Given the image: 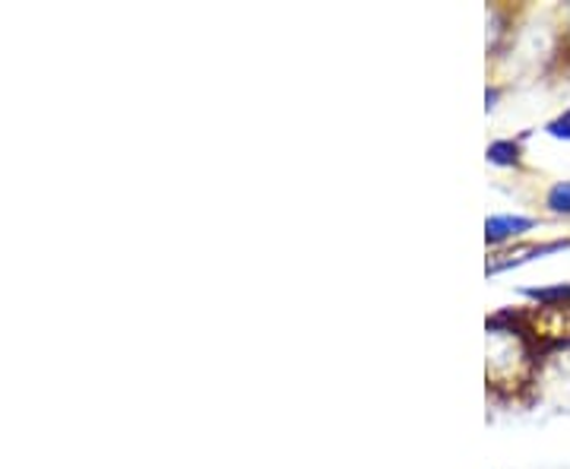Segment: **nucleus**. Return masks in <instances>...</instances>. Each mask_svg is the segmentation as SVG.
Here are the masks:
<instances>
[{"instance_id":"1","label":"nucleus","mask_w":570,"mask_h":469,"mask_svg":"<svg viewBox=\"0 0 570 469\" xmlns=\"http://www.w3.org/2000/svg\"><path fill=\"white\" fill-rule=\"evenodd\" d=\"M532 225H535V219H530V216H491L485 223V238H489V245H498V242H508L513 235L530 232Z\"/></svg>"},{"instance_id":"2","label":"nucleus","mask_w":570,"mask_h":469,"mask_svg":"<svg viewBox=\"0 0 570 469\" xmlns=\"http://www.w3.org/2000/svg\"><path fill=\"white\" fill-rule=\"evenodd\" d=\"M546 206H549L551 213L570 216V182L551 184V190L546 194Z\"/></svg>"},{"instance_id":"3","label":"nucleus","mask_w":570,"mask_h":469,"mask_svg":"<svg viewBox=\"0 0 570 469\" xmlns=\"http://www.w3.org/2000/svg\"><path fill=\"white\" fill-rule=\"evenodd\" d=\"M489 159L498 165H510L517 163V144H510V140H501V144H491L489 146Z\"/></svg>"},{"instance_id":"4","label":"nucleus","mask_w":570,"mask_h":469,"mask_svg":"<svg viewBox=\"0 0 570 469\" xmlns=\"http://www.w3.org/2000/svg\"><path fill=\"white\" fill-rule=\"evenodd\" d=\"M546 134L554 137V140H570V108L564 115H558L554 121L546 124Z\"/></svg>"}]
</instances>
